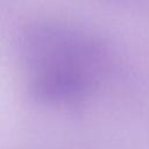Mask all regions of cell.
<instances>
[{"instance_id": "1", "label": "cell", "mask_w": 149, "mask_h": 149, "mask_svg": "<svg viewBox=\"0 0 149 149\" xmlns=\"http://www.w3.org/2000/svg\"><path fill=\"white\" fill-rule=\"evenodd\" d=\"M21 56L31 74L34 94L65 101L85 94L105 65L101 44L87 33L66 24L43 22L27 29Z\"/></svg>"}]
</instances>
